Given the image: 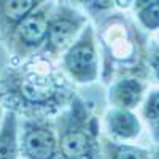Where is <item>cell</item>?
<instances>
[{"label": "cell", "mask_w": 159, "mask_h": 159, "mask_svg": "<svg viewBox=\"0 0 159 159\" xmlns=\"http://www.w3.org/2000/svg\"><path fill=\"white\" fill-rule=\"evenodd\" d=\"M96 29L100 46V78L105 84L121 76H148V40L140 27L121 11H110Z\"/></svg>", "instance_id": "2"}, {"label": "cell", "mask_w": 159, "mask_h": 159, "mask_svg": "<svg viewBox=\"0 0 159 159\" xmlns=\"http://www.w3.org/2000/svg\"><path fill=\"white\" fill-rule=\"evenodd\" d=\"M83 3L86 11L94 16H102V15L105 16L115 8V2H83Z\"/></svg>", "instance_id": "16"}, {"label": "cell", "mask_w": 159, "mask_h": 159, "mask_svg": "<svg viewBox=\"0 0 159 159\" xmlns=\"http://www.w3.org/2000/svg\"><path fill=\"white\" fill-rule=\"evenodd\" d=\"M19 157L62 159L54 121L49 118H19Z\"/></svg>", "instance_id": "7"}, {"label": "cell", "mask_w": 159, "mask_h": 159, "mask_svg": "<svg viewBox=\"0 0 159 159\" xmlns=\"http://www.w3.org/2000/svg\"><path fill=\"white\" fill-rule=\"evenodd\" d=\"M43 0H0V38L5 40Z\"/></svg>", "instance_id": "10"}, {"label": "cell", "mask_w": 159, "mask_h": 159, "mask_svg": "<svg viewBox=\"0 0 159 159\" xmlns=\"http://www.w3.org/2000/svg\"><path fill=\"white\" fill-rule=\"evenodd\" d=\"M75 94L64 72L40 54L10 65L0 75V105L19 118L57 116Z\"/></svg>", "instance_id": "1"}, {"label": "cell", "mask_w": 159, "mask_h": 159, "mask_svg": "<svg viewBox=\"0 0 159 159\" xmlns=\"http://www.w3.org/2000/svg\"><path fill=\"white\" fill-rule=\"evenodd\" d=\"M54 3L56 2H45L43 0L42 5L34 10L3 42L8 51L13 52L18 59L24 61L40 54L46 40L48 22Z\"/></svg>", "instance_id": "6"}, {"label": "cell", "mask_w": 159, "mask_h": 159, "mask_svg": "<svg viewBox=\"0 0 159 159\" xmlns=\"http://www.w3.org/2000/svg\"><path fill=\"white\" fill-rule=\"evenodd\" d=\"M150 156H151V159H159V147L154 145V148L150 150Z\"/></svg>", "instance_id": "18"}, {"label": "cell", "mask_w": 159, "mask_h": 159, "mask_svg": "<svg viewBox=\"0 0 159 159\" xmlns=\"http://www.w3.org/2000/svg\"><path fill=\"white\" fill-rule=\"evenodd\" d=\"M132 8L140 27L150 32L159 30V0H135Z\"/></svg>", "instance_id": "13"}, {"label": "cell", "mask_w": 159, "mask_h": 159, "mask_svg": "<svg viewBox=\"0 0 159 159\" xmlns=\"http://www.w3.org/2000/svg\"><path fill=\"white\" fill-rule=\"evenodd\" d=\"M19 157V116L3 110L0 115V159Z\"/></svg>", "instance_id": "11"}, {"label": "cell", "mask_w": 159, "mask_h": 159, "mask_svg": "<svg viewBox=\"0 0 159 159\" xmlns=\"http://www.w3.org/2000/svg\"><path fill=\"white\" fill-rule=\"evenodd\" d=\"M148 72L153 75V78L159 83V43L151 40L148 42Z\"/></svg>", "instance_id": "15"}, {"label": "cell", "mask_w": 159, "mask_h": 159, "mask_svg": "<svg viewBox=\"0 0 159 159\" xmlns=\"http://www.w3.org/2000/svg\"><path fill=\"white\" fill-rule=\"evenodd\" d=\"M100 143L103 159H151L150 150L134 143L115 142L105 135L100 139Z\"/></svg>", "instance_id": "12"}, {"label": "cell", "mask_w": 159, "mask_h": 159, "mask_svg": "<svg viewBox=\"0 0 159 159\" xmlns=\"http://www.w3.org/2000/svg\"><path fill=\"white\" fill-rule=\"evenodd\" d=\"M142 118L148 124L159 121V89H151L147 92L142 102Z\"/></svg>", "instance_id": "14"}, {"label": "cell", "mask_w": 159, "mask_h": 159, "mask_svg": "<svg viewBox=\"0 0 159 159\" xmlns=\"http://www.w3.org/2000/svg\"><path fill=\"white\" fill-rule=\"evenodd\" d=\"M157 43H159V40H157Z\"/></svg>", "instance_id": "19"}, {"label": "cell", "mask_w": 159, "mask_h": 159, "mask_svg": "<svg viewBox=\"0 0 159 159\" xmlns=\"http://www.w3.org/2000/svg\"><path fill=\"white\" fill-rule=\"evenodd\" d=\"M103 127L110 140L129 143L135 140L142 134V121L140 118L129 110L110 108L103 115Z\"/></svg>", "instance_id": "9"}, {"label": "cell", "mask_w": 159, "mask_h": 159, "mask_svg": "<svg viewBox=\"0 0 159 159\" xmlns=\"http://www.w3.org/2000/svg\"><path fill=\"white\" fill-rule=\"evenodd\" d=\"M150 126V132H151V139L154 142L156 147H159V121L157 123H153V124H148Z\"/></svg>", "instance_id": "17"}, {"label": "cell", "mask_w": 159, "mask_h": 159, "mask_svg": "<svg viewBox=\"0 0 159 159\" xmlns=\"http://www.w3.org/2000/svg\"><path fill=\"white\" fill-rule=\"evenodd\" d=\"M54 127L62 159H103L99 119L78 94L54 118Z\"/></svg>", "instance_id": "3"}, {"label": "cell", "mask_w": 159, "mask_h": 159, "mask_svg": "<svg viewBox=\"0 0 159 159\" xmlns=\"http://www.w3.org/2000/svg\"><path fill=\"white\" fill-rule=\"evenodd\" d=\"M148 92L147 81L137 76H121L108 84L107 100L111 108L134 111L139 108Z\"/></svg>", "instance_id": "8"}, {"label": "cell", "mask_w": 159, "mask_h": 159, "mask_svg": "<svg viewBox=\"0 0 159 159\" xmlns=\"http://www.w3.org/2000/svg\"><path fill=\"white\" fill-rule=\"evenodd\" d=\"M88 16L67 2L54 3L48 22V34L40 56L48 59H59L86 27Z\"/></svg>", "instance_id": "5"}, {"label": "cell", "mask_w": 159, "mask_h": 159, "mask_svg": "<svg viewBox=\"0 0 159 159\" xmlns=\"http://www.w3.org/2000/svg\"><path fill=\"white\" fill-rule=\"evenodd\" d=\"M61 70L73 84H91L100 76L99 43L94 25L88 24L61 57Z\"/></svg>", "instance_id": "4"}]
</instances>
